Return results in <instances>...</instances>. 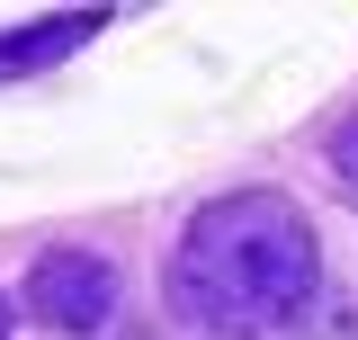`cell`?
<instances>
[{"mask_svg": "<svg viewBox=\"0 0 358 340\" xmlns=\"http://www.w3.org/2000/svg\"><path fill=\"white\" fill-rule=\"evenodd\" d=\"M322 287V242L287 188H233L188 215L171 251V304L206 340H268Z\"/></svg>", "mask_w": 358, "mask_h": 340, "instance_id": "cell-1", "label": "cell"}, {"mask_svg": "<svg viewBox=\"0 0 358 340\" xmlns=\"http://www.w3.org/2000/svg\"><path fill=\"white\" fill-rule=\"evenodd\" d=\"M27 313H36L45 332H99V323L117 313V260L81 251V242L45 251L36 269H27Z\"/></svg>", "mask_w": 358, "mask_h": 340, "instance_id": "cell-2", "label": "cell"}, {"mask_svg": "<svg viewBox=\"0 0 358 340\" xmlns=\"http://www.w3.org/2000/svg\"><path fill=\"white\" fill-rule=\"evenodd\" d=\"M0 340H9V304H0Z\"/></svg>", "mask_w": 358, "mask_h": 340, "instance_id": "cell-5", "label": "cell"}, {"mask_svg": "<svg viewBox=\"0 0 358 340\" xmlns=\"http://www.w3.org/2000/svg\"><path fill=\"white\" fill-rule=\"evenodd\" d=\"M117 9H54V18H27V27H0V81H27V72H54L72 63Z\"/></svg>", "mask_w": 358, "mask_h": 340, "instance_id": "cell-3", "label": "cell"}, {"mask_svg": "<svg viewBox=\"0 0 358 340\" xmlns=\"http://www.w3.org/2000/svg\"><path fill=\"white\" fill-rule=\"evenodd\" d=\"M322 162H331V179H341V197L358 206V117H341V134H331V153H322Z\"/></svg>", "mask_w": 358, "mask_h": 340, "instance_id": "cell-4", "label": "cell"}]
</instances>
